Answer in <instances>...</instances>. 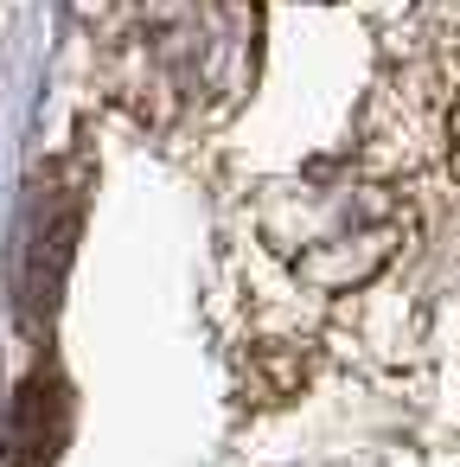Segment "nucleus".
Returning a JSON list of instances; mask_svg holds the SVG:
<instances>
[{
    "instance_id": "obj_5",
    "label": "nucleus",
    "mask_w": 460,
    "mask_h": 467,
    "mask_svg": "<svg viewBox=\"0 0 460 467\" xmlns=\"http://www.w3.org/2000/svg\"><path fill=\"white\" fill-rule=\"evenodd\" d=\"M447 154H454V180H460V109H454V122H447Z\"/></svg>"
},
{
    "instance_id": "obj_3",
    "label": "nucleus",
    "mask_w": 460,
    "mask_h": 467,
    "mask_svg": "<svg viewBox=\"0 0 460 467\" xmlns=\"http://www.w3.org/2000/svg\"><path fill=\"white\" fill-rule=\"evenodd\" d=\"M77 224H84V173H52L46 199L33 212L26 231V256H20V314L26 327H46L58 295H65V269L77 250Z\"/></svg>"
},
{
    "instance_id": "obj_4",
    "label": "nucleus",
    "mask_w": 460,
    "mask_h": 467,
    "mask_svg": "<svg viewBox=\"0 0 460 467\" xmlns=\"http://www.w3.org/2000/svg\"><path fill=\"white\" fill-rule=\"evenodd\" d=\"M71 384L58 365H39L14 403H7V422H0V461L7 467H52L71 441Z\"/></svg>"
},
{
    "instance_id": "obj_1",
    "label": "nucleus",
    "mask_w": 460,
    "mask_h": 467,
    "mask_svg": "<svg viewBox=\"0 0 460 467\" xmlns=\"http://www.w3.org/2000/svg\"><path fill=\"white\" fill-rule=\"evenodd\" d=\"M97 71L148 129L211 122L256 78V0H116Z\"/></svg>"
},
{
    "instance_id": "obj_2",
    "label": "nucleus",
    "mask_w": 460,
    "mask_h": 467,
    "mask_svg": "<svg viewBox=\"0 0 460 467\" xmlns=\"http://www.w3.org/2000/svg\"><path fill=\"white\" fill-rule=\"evenodd\" d=\"M262 244L320 288L371 282L409 237L403 199L358 167H307L256 199Z\"/></svg>"
}]
</instances>
